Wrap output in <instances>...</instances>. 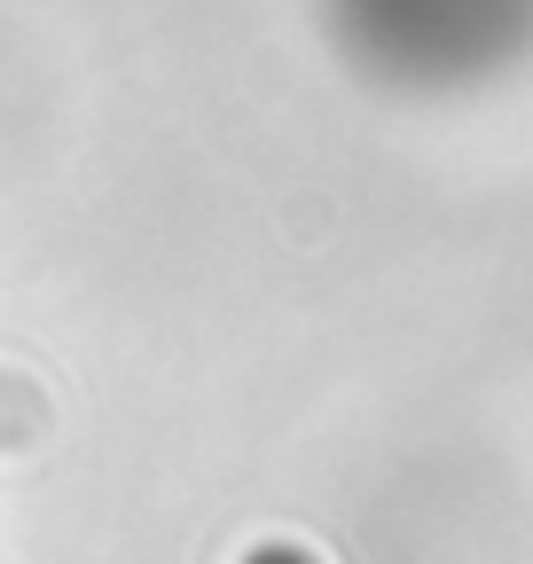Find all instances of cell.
I'll list each match as a JSON object with an SVG mask.
<instances>
[{"mask_svg":"<svg viewBox=\"0 0 533 564\" xmlns=\"http://www.w3.org/2000/svg\"><path fill=\"white\" fill-rule=\"evenodd\" d=\"M338 40L409 87H463L533 40V0H329Z\"/></svg>","mask_w":533,"mask_h":564,"instance_id":"1","label":"cell"}]
</instances>
